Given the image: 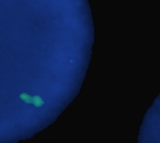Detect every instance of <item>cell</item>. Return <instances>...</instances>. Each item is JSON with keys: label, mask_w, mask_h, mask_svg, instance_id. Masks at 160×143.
<instances>
[{"label": "cell", "mask_w": 160, "mask_h": 143, "mask_svg": "<svg viewBox=\"0 0 160 143\" xmlns=\"http://www.w3.org/2000/svg\"><path fill=\"white\" fill-rule=\"evenodd\" d=\"M19 98H21L23 101H25L26 103H33L35 107H41L43 105V100L41 99L39 96H28V93H22L21 96H19Z\"/></svg>", "instance_id": "cell-1"}]
</instances>
